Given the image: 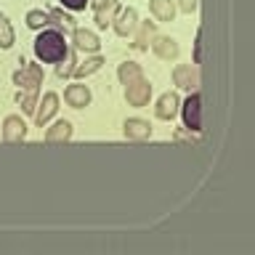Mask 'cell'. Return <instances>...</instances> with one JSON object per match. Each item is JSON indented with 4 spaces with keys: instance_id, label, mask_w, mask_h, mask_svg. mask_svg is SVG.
Instances as JSON below:
<instances>
[{
    "instance_id": "1",
    "label": "cell",
    "mask_w": 255,
    "mask_h": 255,
    "mask_svg": "<svg viewBox=\"0 0 255 255\" xmlns=\"http://www.w3.org/2000/svg\"><path fill=\"white\" fill-rule=\"evenodd\" d=\"M67 40H64L61 32L56 29H43L35 40V56L40 61H48V64H56L67 56Z\"/></svg>"
},
{
    "instance_id": "2",
    "label": "cell",
    "mask_w": 255,
    "mask_h": 255,
    "mask_svg": "<svg viewBox=\"0 0 255 255\" xmlns=\"http://www.w3.org/2000/svg\"><path fill=\"white\" fill-rule=\"evenodd\" d=\"M13 83L21 88V91H29V93H37V88L43 85V67L40 64H27L13 75Z\"/></svg>"
},
{
    "instance_id": "3",
    "label": "cell",
    "mask_w": 255,
    "mask_h": 255,
    "mask_svg": "<svg viewBox=\"0 0 255 255\" xmlns=\"http://www.w3.org/2000/svg\"><path fill=\"white\" fill-rule=\"evenodd\" d=\"M178 109L183 112V125L197 133L199 128H202V99H199V93L194 91L186 101H183V107H178Z\"/></svg>"
},
{
    "instance_id": "4",
    "label": "cell",
    "mask_w": 255,
    "mask_h": 255,
    "mask_svg": "<svg viewBox=\"0 0 255 255\" xmlns=\"http://www.w3.org/2000/svg\"><path fill=\"white\" fill-rule=\"evenodd\" d=\"M149 96H151V85L143 77L125 85V99H128L130 107H143V104H149Z\"/></svg>"
},
{
    "instance_id": "5",
    "label": "cell",
    "mask_w": 255,
    "mask_h": 255,
    "mask_svg": "<svg viewBox=\"0 0 255 255\" xmlns=\"http://www.w3.org/2000/svg\"><path fill=\"white\" fill-rule=\"evenodd\" d=\"M112 27H115V32L120 37H128L135 27H138V13H135V8H123V11H117Z\"/></svg>"
},
{
    "instance_id": "6",
    "label": "cell",
    "mask_w": 255,
    "mask_h": 255,
    "mask_svg": "<svg viewBox=\"0 0 255 255\" xmlns=\"http://www.w3.org/2000/svg\"><path fill=\"white\" fill-rule=\"evenodd\" d=\"M24 135H27V123H24L21 117H5V123H3V141L8 143H19L24 141Z\"/></svg>"
},
{
    "instance_id": "7",
    "label": "cell",
    "mask_w": 255,
    "mask_h": 255,
    "mask_svg": "<svg viewBox=\"0 0 255 255\" xmlns=\"http://www.w3.org/2000/svg\"><path fill=\"white\" fill-rule=\"evenodd\" d=\"M173 83L183 88V91H191V88L199 85V75H197V67H189V64H178L173 69Z\"/></svg>"
},
{
    "instance_id": "8",
    "label": "cell",
    "mask_w": 255,
    "mask_h": 255,
    "mask_svg": "<svg viewBox=\"0 0 255 255\" xmlns=\"http://www.w3.org/2000/svg\"><path fill=\"white\" fill-rule=\"evenodd\" d=\"M178 107H181L178 96L175 93H162L159 101H157V107H154V115L159 120H173L175 115H178Z\"/></svg>"
},
{
    "instance_id": "9",
    "label": "cell",
    "mask_w": 255,
    "mask_h": 255,
    "mask_svg": "<svg viewBox=\"0 0 255 255\" xmlns=\"http://www.w3.org/2000/svg\"><path fill=\"white\" fill-rule=\"evenodd\" d=\"M72 40H75V45H77V51H88V53H96L99 51V37H96V32L91 29H80L75 27L72 29Z\"/></svg>"
},
{
    "instance_id": "10",
    "label": "cell",
    "mask_w": 255,
    "mask_h": 255,
    "mask_svg": "<svg viewBox=\"0 0 255 255\" xmlns=\"http://www.w3.org/2000/svg\"><path fill=\"white\" fill-rule=\"evenodd\" d=\"M37 107H40V109L35 112V123L43 128L48 120L56 115V109H59V96H56V93H45V96H43V101H40Z\"/></svg>"
},
{
    "instance_id": "11",
    "label": "cell",
    "mask_w": 255,
    "mask_h": 255,
    "mask_svg": "<svg viewBox=\"0 0 255 255\" xmlns=\"http://www.w3.org/2000/svg\"><path fill=\"white\" fill-rule=\"evenodd\" d=\"M64 99H67L69 107L83 109L91 104V91H88V85H69L67 91H64Z\"/></svg>"
},
{
    "instance_id": "12",
    "label": "cell",
    "mask_w": 255,
    "mask_h": 255,
    "mask_svg": "<svg viewBox=\"0 0 255 255\" xmlns=\"http://www.w3.org/2000/svg\"><path fill=\"white\" fill-rule=\"evenodd\" d=\"M125 135L128 138H135V141H143V138H149L151 135V125L146 123V120H141V117H130V120H125Z\"/></svg>"
},
{
    "instance_id": "13",
    "label": "cell",
    "mask_w": 255,
    "mask_h": 255,
    "mask_svg": "<svg viewBox=\"0 0 255 255\" xmlns=\"http://www.w3.org/2000/svg\"><path fill=\"white\" fill-rule=\"evenodd\" d=\"M151 48H154V53L159 56V59H165V61H170L178 56V43H175L173 37H157L151 40Z\"/></svg>"
},
{
    "instance_id": "14",
    "label": "cell",
    "mask_w": 255,
    "mask_h": 255,
    "mask_svg": "<svg viewBox=\"0 0 255 255\" xmlns=\"http://www.w3.org/2000/svg\"><path fill=\"white\" fill-rule=\"evenodd\" d=\"M72 138V123L69 120H59L56 125H51L45 130V141L48 143H59V141H69Z\"/></svg>"
},
{
    "instance_id": "15",
    "label": "cell",
    "mask_w": 255,
    "mask_h": 255,
    "mask_svg": "<svg viewBox=\"0 0 255 255\" xmlns=\"http://www.w3.org/2000/svg\"><path fill=\"white\" fill-rule=\"evenodd\" d=\"M149 8H151V13H154L157 21H173V16H175V3L173 0H151Z\"/></svg>"
},
{
    "instance_id": "16",
    "label": "cell",
    "mask_w": 255,
    "mask_h": 255,
    "mask_svg": "<svg viewBox=\"0 0 255 255\" xmlns=\"http://www.w3.org/2000/svg\"><path fill=\"white\" fill-rule=\"evenodd\" d=\"M117 11H120V3H117V0H112V3H107V5H99V8H96V24H99L101 29H107L109 24L115 21Z\"/></svg>"
},
{
    "instance_id": "17",
    "label": "cell",
    "mask_w": 255,
    "mask_h": 255,
    "mask_svg": "<svg viewBox=\"0 0 255 255\" xmlns=\"http://www.w3.org/2000/svg\"><path fill=\"white\" fill-rule=\"evenodd\" d=\"M117 77H120V83H123V85H128V83H133V80L143 77V72H141V64H135V61H125V64H120V69H117Z\"/></svg>"
},
{
    "instance_id": "18",
    "label": "cell",
    "mask_w": 255,
    "mask_h": 255,
    "mask_svg": "<svg viewBox=\"0 0 255 255\" xmlns=\"http://www.w3.org/2000/svg\"><path fill=\"white\" fill-rule=\"evenodd\" d=\"M154 32H157L154 21H143V24H141V29H138V37H135V43H133V45L138 48V51H146L149 43L154 40Z\"/></svg>"
},
{
    "instance_id": "19",
    "label": "cell",
    "mask_w": 255,
    "mask_h": 255,
    "mask_svg": "<svg viewBox=\"0 0 255 255\" xmlns=\"http://www.w3.org/2000/svg\"><path fill=\"white\" fill-rule=\"evenodd\" d=\"M11 45H13V27H11V21H8V16L0 13V48L8 51Z\"/></svg>"
},
{
    "instance_id": "20",
    "label": "cell",
    "mask_w": 255,
    "mask_h": 255,
    "mask_svg": "<svg viewBox=\"0 0 255 255\" xmlns=\"http://www.w3.org/2000/svg\"><path fill=\"white\" fill-rule=\"evenodd\" d=\"M101 64H104L101 56H93V59H88L85 64H77L72 75H75V77H88V75H93V72H99V69H101Z\"/></svg>"
},
{
    "instance_id": "21",
    "label": "cell",
    "mask_w": 255,
    "mask_h": 255,
    "mask_svg": "<svg viewBox=\"0 0 255 255\" xmlns=\"http://www.w3.org/2000/svg\"><path fill=\"white\" fill-rule=\"evenodd\" d=\"M48 19H51L53 24H59V27H61L64 32H72V29H75V19H72L69 13H64L61 8H51V13H48Z\"/></svg>"
},
{
    "instance_id": "22",
    "label": "cell",
    "mask_w": 255,
    "mask_h": 255,
    "mask_svg": "<svg viewBox=\"0 0 255 255\" xmlns=\"http://www.w3.org/2000/svg\"><path fill=\"white\" fill-rule=\"evenodd\" d=\"M16 104L21 107V112H27V115H32L37 107V93H29V91H19L16 93Z\"/></svg>"
},
{
    "instance_id": "23",
    "label": "cell",
    "mask_w": 255,
    "mask_h": 255,
    "mask_svg": "<svg viewBox=\"0 0 255 255\" xmlns=\"http://www.w3.org/2000/svg\"><path fill=\"white\" fill-rule=\"evenodd\" d=\"M45 24H51L48 21V13H43V11H29L27 13V27L29 29H43Z\"/></svg>"
},
{
    "instance_id": "24",
    "label": "cell",
    "mask_w": 255,
    "mask_h": 255,
    "mask_svg": "<svg viewBox=\"0 0 255 255\" xmlns=\"http://www.w3.org/2000/svg\"><path fill=\"white\" fill-rule=\"evenodd\" d=\"M64 64H59V67H56V75H59V77H69L72 75V72H75V53H72V51H67V56H64V59H61Z\"/></svg>"
},
{
    "instance_id": "25",
    "label": "cell",
    "mask_w": 255,
    "mask_h": 255,
    "mask_svg": "<svg viewBox=\"0 0 255 255\" xmlns=\"http://www.w3.org/2000/svg\"><path fill=\"white\" fill-rule=\"evenodd\" d=\"M64 8H69V11H83V8L88 5V0H61Z\"/></svg>"
},
{
    "instance_id": "26",
    "label": "cell",
    "mask_w": 255,
    "mask_h": 255,
    "mask_svg": "<svg viewBox=\"0 0 255 255\" xmlns=\"http://www.w3.org/2000/svg\"><path fill=\"white\" fill-rule=\"evenodd\" d=\"M178 8L183 13H194L197 11V0H178Z\"/></svg>"
},
{
    "instance_id": "27",
    "label": "cell",
    "mask_w": 255,
    "mask_h": 255,
    "mask_svg": "<svg viewBox=\"0 0 255 255\" xmlns=\"http://www.w3.org/2000/svg\"><path fill=\"white\" fill-rule=\"evenodd\" d=\"M199 53H202V35L197 32V40H194V64H199Z\"/></svg>"
},
{
    "instance_id": "28",
    "label": "cell",
    "mask_w": 255,
    "mask_h": 255,
    "mask_svg": "<svg viewBox=\"0 0 255 255\" xmlns=\"http://www.w3.org/2000/svg\"><path fill=\"white\" fill-rule=\"evenodd\" d=\"M107 3H112V0H93V8H99V5H107Z\"/></svg>"
}]
</instances>
